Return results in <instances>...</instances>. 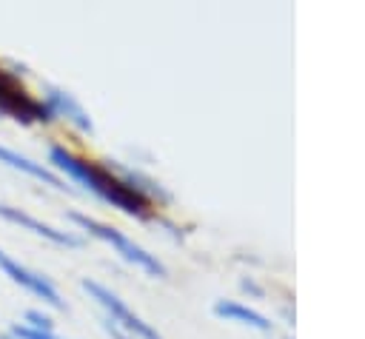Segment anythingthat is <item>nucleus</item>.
Returning <instances> with one entry per match:
<instances>
[{"mask_svg": "<svg viewBox=\"0 0 365 339\" xmlns=\"http://www.w3.org/2000/svg\"><path fill=\"white\" fill-rule=\"evenodd\" d=\"M46 165L63 177L68 185H80L86 194H94L97 199L114 205L117 211H123L125 217H134V219H154V205L140 197L137 191H131L111 168L108 162H100V160H91V157H83L77 154L74 148H68L66 142H48L46 148Z\"/></svg>", "mask_w": 365, "mask_h": 339, "instance_id": "1", "label": "nucleus"}, {"mask_svg": "<svg viewBox=\"0 0 365 339\" xmlns=\"http://www.w3.org/2000/svg\"><path fill=\"white\" fill-rule=\"evenodd\" d=\"M66 219L77 228L80 236H91V239H100V242L111 245L125 262L137 265V268L145 271L148 276H165V273H168L165 262L157 259V254H151L148 248H143L140 242H134L131 236H125L120 228H114V225H108V222H103V219H97V217H88L86 211H68Z\"/></svg>", "mask_w": 365, "mask_h": 339, "instance_id": "2", "label": "nucleus"}, {"mask_svg": "<svg viewBox=\"0 0 365 339\" xmlns=\"http://www.w3.org/2000/svg\"><path fill=\"white\" fill-rule=\"evenodd\" d=\"M0 120H14L20 125H51L54 117L48 105L29 91L26 80H20L6 60H0Z\"/></svg>", "mask_w": 365, "mask_h": 339, "instance_id": "3", "label": "nucleus"}, {"mask_svg": "<svg viewBox=\"0 0 365 339\" xmlns=\"http://www.w3.org/2000/svg\"><path fill=\"white\" fill-rule=\"evenodd\" d=\"M80 288L88 293V299H94V305L103 311V316L114 319V322H117L120 328H125L134 339H163V333H160L151 322H145L134 308H128L125 299H120V293H114L108 285L83 276V279H80Z\"/></svg>", "mask_w": 365, "mask_h": 339, "instance_id": "4", "label": "nucleus"}, {"mask_svg": "<svg viewBox=\"0 0 365 339\" xmlns=\"http://www.w3.org/2000/svg\"><path fill=\"white\" fill-rule=\"evenodd\" d=\"M0 271H3L14 285H20L26 293H31L34 299H40L43 305H48V308H54V311H66V299H63L60 288L54 285V279L46 276L43 271H34V268L23 265L20 259H14V256H11L9 251H3V248H0Z\"/></svg>", "mask_w": 365, "mask_h": 339, "instance_id": "5", "label": "nucleus"}, {"mask_svg": "<svg viewBox=\"0 0 365 339\" xmlns=\"http://www.w3.org/2000/svg\"><path fill=\"white\" fill-rule=\"evenodd\" d=\"M37 97L48 105L54 122H63L66 128H71V131L80 134V137H91V134H94V120H91V114L83 108V103H80L71 91H66V88H60V85H54V83H40V94H37Z\"/></svg>", "mask_w": 365, "mask_h": 339, "instance_id": "6", "label": "nucleus"}, {"mask_svg": "<svg viewBox=\"0 0 365 339\" xmlns=\"http://www.w3.org/2000/svg\"><path fill=\"white\" fill-rule=\"evenodd\" d=\"M0 219L17 225L20 231H29V234L51 242V245H60V248H83L86 245V236H80L77 231H63V228H57L51 222H43V219L31 217L29 211H23L17 205H9L3 199H0Z\"/></svg>", "mask_w": 365, "mask_h": 339, "instance_id": "7", "label": "nucleus"}, {"mask_svg": "<svg viewBox=\"0 0 365 339\" xmlns=\"http://www.w3.org/2000/svg\"><path fill=\"white\" fill-rule=\"evenodd\" d=\"M0 165L11 168V171H17V174H26V177H31V179H37V182H43V185L60 191V194H77V188L68 185L63 177H57L46 162H40V160H34V157H29V154H23V151H14V148H9V145H3V142H0Z\"/></svg>", "mask_w": 365, "mask_h": 339, "instance_id": "8", "label": "nucleus"}, {"mask_svg": "<svg viewBox=\"0 0 365 339\" xmlns=\"http://www.w3.org/2000/svg\"><path fill=\"white\" fill-rule=\"evenodd\" d=\"M108 168L131 188V191H137L140 197H145L154 208H160V205H168L171 202V191L165 188V185H160L154 177H148L145 171H140V168H131V165H123V162H117V160H108Z\"/></svg>", "mask_w": 365, "mask_h": 339, "instance_id": "9", "label": "nucleus"}, {"mask_svg": "<svg viewBox=\"0 0 365 339\" xmlns=\"http://www.w3.org/2000/svg\"><path fill=\"white\" fill-rule=\"evenodd\" d=\"M214 316L228 319V322H240V325H248V328L265 330V333L274 328V322L265 313H259V311H254V308H248L242 302H234V299H217L214 302Z\"/></svg>", "mask_w": 365, "mask_h": 339, "instance_id": "10", "label": "nucleus"}, {"mask_svg": "<svg viewBox=\"0 0 365 339\" xmlns=\"http://www.w3.org/2000/svg\"><path fill=\"white\" fill-rule=\"evenodd\" d=\"M6 333H9L11 339H63L57 330H37V328H29V325H23V322H11V325L6 328Z\"/></svg>", "mask_w": 365, "mask_h": 339, "instance_id": "11", "label": "nucleus"}, {"mask_svg": "<svg viewBox=\"0 0 365 339\" xmlns=\"http://www.w3.org/2000/svg\"><path fill=\"white\" fill-rule=\"evenodd\" d=\"M20 322L29 328H37V330H54V316L46 313L43 308H26Z\"/></svg>", "mask_w": 365, "mask_h": 339, "instance_id": "12", "label": "nucleus"}, {"mask_svg": "<svg viewBox=\"0 0 365 339\" xmlns=\"http://www.w3.org/2000/svg\"><path fill=\"white\" fill-rule=\"evenodd\" d=\"M100 325H103V330H106L111 339H134L125 328H120V325H117L114 319H108V316H100Z\"/></svg>", "mask_w": 365, "mask_h": 339, "instance_id": "13", "label": "nucleus"}, {"mask_svg": "<svg viewBox=\"0 0 365 339\" xmlns=\"http://www.w3.org/2000/svg\"><path fill=\"white\" fill-rule=\"evenodd\" d=\"M240 288H242L245 293H254V296H262V288H259L257 282H251V279H242V282H240Z\"/></svg>", "mask_w": 365, "mask_h": 339, "instance_id": "14", "label": "nucleus"}, {"mask_svg": "<svg viewBox=\"0 0 365 339\" xmlns=\"http://www.w3.org/2000/svg\"><path fill=\"white\" fill-rule=\"evenodd\" d=\"M0 339H11V336H9V333H6V330H3V333H0Z\"/></svg>", "mask_w": 365, "mask_h": 339, "instance_id": "15", "label": "nucleus"}]
</instances>
